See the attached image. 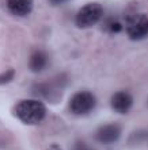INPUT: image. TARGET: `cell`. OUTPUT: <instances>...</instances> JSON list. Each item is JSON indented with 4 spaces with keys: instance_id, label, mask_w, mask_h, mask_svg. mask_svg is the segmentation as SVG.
Wrapping results in <instances>:
<instances>
[{
    "instance_id": "14",
    "label": "cell",
    "mask_w": 148,
    "mask_h": 150,
    "mask_svg": "<svg viewBox=\"0 0 148 150\" xmlns=\"http://www.w3.org/2000/svg\"><path fill=\"white\" fill-rule=\"evenodd\" d=\"M67 1H69V0H49L50 6H54V7H57V6H61V4L67 3Z\"/></svg>"
},
{
    "instance_id": "1",
    "label": "cell",
    "mask_w": 148,
    "mask_h": 150,
    "mask_svg": "<svg viewBox=\"0 0 148 150\" xmlns=\"http://www.w3.org/2000/svg\"><path fill=\"white\" fill-rule=\"evenodd\" d=\"M68 76L67 74H57L50 80L37 83L31 87V93L35 98H42L50 103H57L61 100L64 89L67 88Z\"/></svg>"
},
{
    "instance_id": "8",
    "label": "cell",
    "mask_w": 148,
    "mask_h": 150,
    "mask_svg": "<svg viewBox=\"0 0 148 150\" xmlns=\"http://www.w3.org/2000/svg\"><path fill=\"white\" fill-rule=\"evenodd\" d=\"M49 57L44 50H34L29 57V69L33 73H39L48 68Z\"/></svg>"
},
{
    "instance_id": "6",
    "label": "cell",
    "mask_w": 148,
    "mask_h": 150,
    "mask_svg": "<svg viewBox=\"0 0 148 150\" xmlns=\"http://www.w3.org/2000/svg\"><path fill=\"white\" fill-rule=\"evenodd\" d=\"M122 129L120 125L117 123H107V125L101 126L94 134L97 142L102 143V145H113L114 142L120 139Z\"/></svg>"
},
{
    "instance_id": "12",
    "label": "cell",
    "mask_w": 148,
    "mask_h": 150,
    "mask_svg": "<svg viewBox=\"0 0 148 150\" xmlns=\"http://www.w3.org/2000/svg\"><path fill=\"white\" fill-rule=\"evenodd\" d=\"M15 77V70L14 69H8L4 73H0V85H6V84L11 83Z\"/></svg>"
},
{
    "instance_id": "15",
    "label": "cell",
    "mask_w": 148,
    "mask_h": 150,
    "mask_svg": "<svg viewBox=\"0 0 148 150\" xmlns=\"http://www.w3.org/2000/svg\"><path fill=\"white\" fill-rule=\"evenodd\" d=\"M48 150H63V149H61V147L59 146L57 143H52V145L48 147Z\"/></svg>"
},
{
    "instance_id": "11",
    "label": "cell",
    "mask_w": 148,
    "mask_h": 150,
    "mask_svg": "<svg viewBox=\"0 0 148 150\" xmlns=\"http://www.w3.org/2000/svg\"><path fill=\"white\" fill-rule=\"evenodd\" d=\"M103 30L112 33V34H118V33L122 30V25H121V22L114 16H110L107 18L103 23Z\"/></svg>"
},
{
    "instance_id": "13",
    "label": "cell",
    "mask_w": 148,
    "mask_h": 150,
    "mask_svg": "<svg viewBox=\"0 0 148 150\" xmlns=\"http://www.w3.org/2000/svg\"><path fill=\"white\" fill-rule=\"evenodd\" d=\"M71 150H95V149H92L88 143H86L84 141H76V142L72 145V147H71Z\"/></svg>"
},
{
    "instance_id": "3",
    "label": "cell",
    "mask_w": 148,
    "mask_h": 150,
    "mask_svg": "<svg viewBox=\"0 0 148 150\" xmlns=\"http://www.w3.org/2000/svg\"><path fill=\"white\" fill-rule=\"evenodd\" d=\"M103 16V7L98 3H88L78 11L75 25L79 28H88L97 25Z\"/></svg>"
},
{
    "instance_id": "5",
    "label": "cell",
    "mask_w": 148,
    "mask_h": 150,
    "mask_svg": "<svg viewBox=\"0 0 148 150\" xmlns=\"http://www.w3.org/2000/svg\"><path fill=\"white\" fill-rule=\"evenodd\" d=\"M127 33L132 41H140L148 37V16L143 14L127 16Z\"/></svg>"
},
{
    "instance_id": "10",
    "label": "cell",
    "mask_w": 148,
    "mask_h": 150,
    "mask_svg": "<svg viewBox=\"0 0 148 150\" xmlns=\"http://www.w3.org/2000/svg\"><path fill=\"white\" fill-rule=\"evenodd\" d=\"M128 145L131 146H141L148 145V130H136L128 138Z\"/></svg>"
},
{
    "instance_id": "16",
    "label": "cell",
    "mask_w": 148,
    "mask_h": 150,
    "mask_svg": "<svg viewBox=\"0 0 148 150\" xmlns=\"http://www.w3.org/2000/svg\"><path fill=\"white\" fill-rule=\"evenodd\" d=\"M147 105H148V100H147Z\"/></svg>"
},
{
    "instance_id": "9",
    "label": "cell",
    "mask_w": 148,
    "mask_h": 150,
    "mask_svg": "<svg viewBox=\"0 0 148 150\" xmlns=\"http://www.w3.org/2000/svg\"><path fill=\"white\" fill-rule=\"evenodd\" d=\"M33 0H7V10L15 16H26L33 11Z\"/></svg>"
},
{
    "instance_id": "4",
    "label": "cell",
    "mask_w": 148,
    "mask_h": 150,
    "mask_svg": "<svg viewBox=\"0 0 148 150\" xmlns=\"http://www.w3.org/2000/svg\"><path fill=\"white\" fill-rule=\"evenodd\" d=\"M97 105V98L88 91H79L69 99L68 108L74 115H87Z\"/></svg>"
},
{
    "instance_id": "2",
    "label": "cell",
    "mask_w": 148,
    "mask_h": 150,
    "mask_svg": "<svg viewBox=\"0 0 148 150\" xmlns=\"http://www.w3.org/2000/svg\"><path fill=\"white\" fill-rule=\"evenodd\" d=\"M14 114L22 123L25 125H38L45 119L46 107L41 100L37 99H26L18 103L14 110Z\"/></svg>"
},
{
    "instance_id": "7",
    "label": "cell",
    "mask_w": 148,
    "mask_h": 150,
    "mask_svg": "<svg viewBox=\"0 0 148 150\" xmlns=\"http://www.w3.org/2000/svg\"><path fill=\"white\" fill-rule=\"evenodd\" d=\"M133 104V98L125 91H120L112 96L110 99V107L117 114H128Z\"/></svg>"
}]
</instances>
